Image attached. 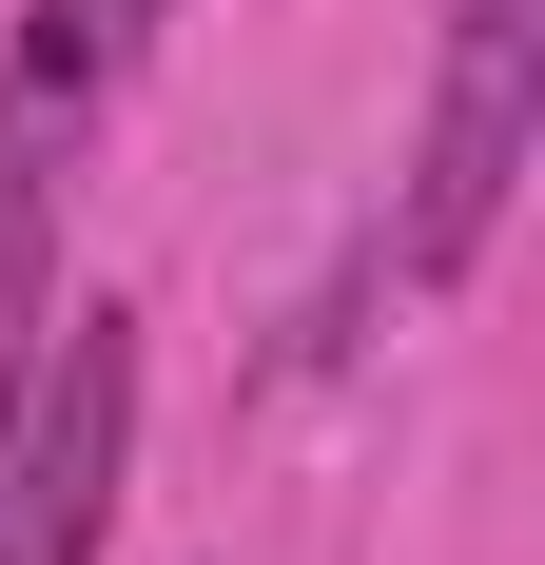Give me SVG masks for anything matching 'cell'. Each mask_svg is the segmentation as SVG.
<instances>
[{
    "label": "cell",
    "instance_id": "obj_4",
    "mask_svg": "<svg viewBox=\"0 0 545 565\" xmlns=\"http://www.w3.org/2000/svg\"><path fill=\"white\" fill-rule=\"evenodd\" d=\"M157 20H175V0H40V20H20V58H40V78H78V98H98L117 58L157 40Z\"/></svg>",
    "mask_w": 545,
    "mask_h": 565
},
{
    "label": "cell",
    "instance_id": "obj_1",
    "mask_svg": "<svg viewBox=\"0 0 545 565\" xmlns=\"http://www.w3.org/2000/svg\"><path fill=\"white\" fill-rule=\"evenodd\" d=\"M117 468H137V332L78 312L40 351V391L0 409V565H98Z\"/></svg>",
    "mask_w": 545,
    "mask_h": 565
},
{
    "label": "cell",
    "instance_id": "obj_3",
    "mask_svg": "<svg viewBox=\"0 0 545 565\" xmlns=\"http://www.w3.org/2000/svg\"><path fill=\"white\" fill-rule=\"evenodd\" d=\"M78 78H40V58H0V351L40 332V254H58V175H78Z\"/></svg>",
    "mask_w": 545,
    "mask_h": 565
},
{
    "label": "cell",
    "instance_id": "obj_2",
    "mask_svg": "<svg viewBox=\"0 0 545 565\" xmlns=\"http://www.w3.org/2000/svg\"><path fill=\"white\" fill-rule=\"evenodd\" d=\"M545 117V0H448V78H429V157H409V274H468L506 234V175H526Z\"/></svg>",
    "mask_w": 545,
    "mask_h": 565
},
{
    "label": "cell",
    "instance_id": "obj_5",
    "mask_svg": "<svg viewBox=\"0 0 545 565\" xmlns=\"http://www.w3.org/2000/svg\"><path fill=\"white\" fill-rule=\"evenodd\" d=\"M0 409H20V351H0Z\"/></svg>",
    "mask_w": 545,
    "mask_h": 565
}]
</instances>
